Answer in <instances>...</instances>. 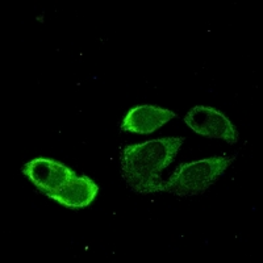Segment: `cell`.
Returning <instances> with one entry per match:
<instances>
[{"label":"cell","mask_w":263,"mask_h":263,"mask_svg":"<svg viewBox=\"0 0 263 263\" xmlns=\"http://www.w3.org/2000/svg\"><path fill=\"white\" fill-rule=\"evenodd\" d=\"M183 142V137H163L124 147L120 164L126 185L141 195L162 192V171L174 163Z\"/></svg>","instance_id":"1"},{"label":"cell","mask_w":263,"mask_h":263,"mask_svg":"<svg viewBox=\"0 0 263 263\" xmlns=\"http://www.w3.org/2000/svg\"><path fill=\"white\" fill-rule=\"evenodd\" d=\"M175 117H178L177 114L157 105H138L126 114L120 128L123 132L150 135Z\"/></svg>","instance_id":"5"},{"label":"cell","mask_w":263,"mask_h":263,"mask_svg":"<svg viewBox=\"0 0 263 263\" xmlns=\"http://www.w3.org/2000/svg\"><path fill=\"white\" fill-rule=\"evenodd\" d=\"M99 192V185L88 177L75 175L62 190L50 199L69 208H84L90 205Z\"/></svg>","instance_id":"6"},{"label":"cell","mask_w":263,"mask_h":263,"mask_svg":"<svg viewBox=\"0 0 263 263\" xmlns=\"http://www.w3.org/2000/svg\"><path fill=\"white\" fill-rule=\"evenodd\" d=\"M184 123L197 135L210 138H220L228 144L238 142V132L233 123L213 107L196 105L191 108L184 116Z\"/></svg>","instance_id":"3"},{"label":"cell","mask_w":263,"mask_h":263,"mask_svg":"<svg viewBox=\"0 0 263 263\" xmlns=\"http://www.w3.org/2000/svg\"><path fill=\"white\" fill-rule=\"evenodd\" d=\"M23 174L39 191L50 197L77 175L71 168L50 158H34L23 166Z\"/></svg>","instance_id":"4"},{"label":"cell","mask_w":263,"mask_h":263,"mask_svg":"<svg viewBox=\"0 0 263 263\" xmlns=\"http://www.w3.org/2000/svg\"><path fill=\"white\" fill-rule=\"evenodd\" d=\"M237 156H215L201 161L182 163L162 183V192L175 196H195L210 189L222 177Z\"/></svg>","instance_id":"2"}]
</instances>
